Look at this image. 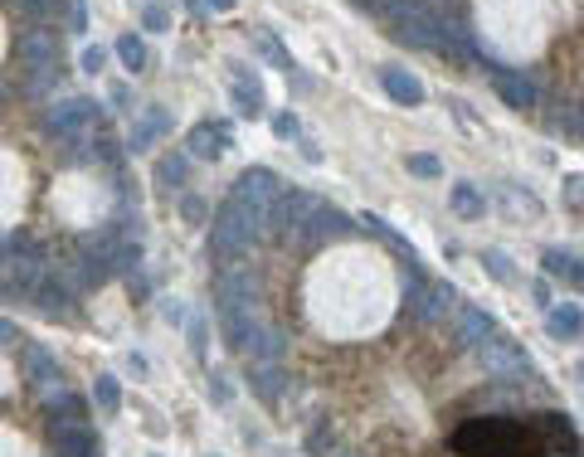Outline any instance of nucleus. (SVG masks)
I'll return each mask as SVG.
<instances>
[{
  "label": "nucleus",
  "instance_id": "nucleus-31",
  "mask_svg": "<svg viewBox=\"0 0 584 457\" xmlns=\"http://www.w3.org/2000/svg\"><path fill=\"white\" fill-rule=\"evenodd\" d=\"M10 5H20L30 20H49L54 10H59V0H10Z\"/></svg>",
  "mask_w": 584,
  "mask_h": 457
},
{
  "label": "nucleus",
  "instance_id": "nucleus-1",
  "mask_svg": "<svg viewBox=\"0 0 584 457\" xmlns=\"http://www.w3.org/2000/svg\"><path fill=\"white\" fill-rule=\"evenodd\" d=\"M444 5H434V0H400V5L384 15L390 25V35L400 39L409 49H438L444 45Z\"/></svg>",
  "mask_w": 584,
  "mask_h": 457
},
{
  "label": "nucleus",
  "instance_id": "nucleus-32",
  "mask_svg": "<svg viewBox=\"0 0 584 457\" xmlns=\"http://www.w3.org/2000/svg\"><path fill=\"white\" fill-rule=\"evenodd\" d=\"M259 49L268 54V59H273L278 68H288V74H292V59H288V54H282V45H278V39L273 35H259Z\"/></svg>",
  "mask_w": 584,
  "mask_h": 457
},
{
  "label": "nucleus",
  "instance_id": "nucleus-29",
  "mask_svg": "<svg viewBox=\"0 0 584 457\" xmlns=\"http://www.w3.org/2000/svg\"><path fill=\"white\" fill-rule=\"evenodd\" d=\"M482 263H487V273H492L497 282H517V273H511V259H507L502 249H487V253H482Z\"/></svg>",
  "mask_w": 584,
  "mask_h": 457
},
{
  "label": "nucleus",
  "instance_id": "nucleus-13",
  "mask_svg": "<svg viewBox=\"0 0 584 457\" xmlns=\"http://www.w3.org/2000/svg\"><path fill=\"white\" fill-rule=\"evenodd\" d=\"M351 214L346 209H336V205H326L322 199V209H317V219H312V228H307V244H326V239H346L351 234Z\"/></svg>",
  "mask_w": 584,
  "mask_h": 457
},
{
  "label": "nucleus",
  "instance_id": "nucleus-35",
  "mask_svg": "<svg viewBox=\"0 0 584 457\" xmlns=\"http://www.w3.org/2000/svg\"><path fill=\"white\" fill-rule=\"evenodd\" d=\"M273 132H278V137H297V117H288V112H282V117H273Z\"/></svg>",
  "mask_w": 584,
  "mask_h": 457
},
{
  "label": "nucleus",
  "instance_id": "nucleus-5",
  "mask_svg": "<svg viewBox=\"0 0 584 457\" xmlns=\"http://www.w3.org/2000/svg\"><path fill=\"white\" fill-rule=\"evenodd\" d=\"M453 302H458V292H453L448 282H424L419 273H409V288H405V307L415 311L419 321H444L448 311H458Z\"/></svg>",
  "mask_w": 584,
  "mask_h": 457
},
{
  "label": "nucleus",
  "instance_id": "nucleus-15",
  "mask_svg": "<svg viewBox=\"0 0 584 457\" xmlns=\"http://www.w3.org/2000/svg\"><path fill=\"white\" fill-rule=\"evenodd\" d=\"M380 83H384V93H390L400 107H419L424 103V83L415 74H405V68H384Z\"/></svg>",
  "mask_w": 584,
  "mask_h": 457
},
{
  "label": "nucleus",
  "instance_id": "nucleus-9",
  "mask_svg": "<svg viewBox=\"0 0 584 457\" xmlns=\"http://www.w3.org/2000/svg\"><path fill=\"white\" fill-rule=\"evenodd\" d=\"M215 297H220V311H253V278L239 273V268H224L215 278Z\"/></svg>",
  "mask_w": 584,
  "mask_h": 457
},
{
  "label": "nucleus",
  "instance_id": "nucleus-3",
  "mask_svg": "<svg viewBox=\"0 0 584 457\" xmlns=\"http://www.w3.org/2000/svg\"><path fill=\"white\" fill-rule=\"evenodd\" d=\"M253 244H259V234H253L244 214H239L230 199H224V209L215 214V228H210V253H215V259H224V263H239Z\"/></svg>",
  "mask_w": 584,
  "mask_h": 457
},
{
  "label": "nucleus",
  "instance_id": "nucleus-16",
  "mask_svg": "<svg viewBox=\"0 0 584 457\" xmlns=\"http://www.w3.org/2000/svg\"><path fill=\"white\" fill-rule=\"evenodd\" d=\"M170 132V112L166 107H147L141 117L132 122V151H147L156 137H166Z\"/></svg>",
  "mask_w": 584,
  "mask_h": 457
},
{
  "label": "nucleus",
  "instance_id": "nucleus-26",
  "mask_svg": "<svg viewBox=\"0 0 584 457\" xmlns=\"http://www.w3.org/2000/svg\"><path fill=\"white\" fill-rule=\"evenodd\" d=\"M118 59L132 68V74H141V68H147V45H141L137 35H122L118 39Z\"/></svg>",
  "mask_w": 584,
  "mask_h": 457
},
{
  "label": "nucleus",
  "instance_id": "nucleus-37",
  "mask_svg": "<svg viewBox=\"0 0 584 457\" xmlns=\"http://www.w3.org/2000/svg\"><path fill=\"white\" fill-rule=\"evenodd\" d=\"M161 311H166V321H185V311H180V302H166Z\"/></svg>",
  "mask_w": 584,
  "mask_h": 457
},
{
  "label": "nucleus",
  "instance_id": "nucleus-23",
  "mask_svg": "<svg viewBox=\"0 0 584 457\" xmlns=\"http://www.w3.org/2000/svg\"><path fill=\"white\" fill-rule=\"evenodd\" d=\"M546 326H550V336H579L584 317H579V307H575V302H560V307H550V311H546Z\"/></svg>",
  "mask_w": 584,
  "mask_h": 457
},
{
  "label": "nucleus",
  "instance_id": "nucleus-19",
  "mask_svg": "<svg viewBox=\"0 0 584 457\" xmlns=\"http://www.w3.org/2000/svg\"><path fill=\"white\" fill-rule=\"evenodd\" d=\"M249 384H253V394H259V399H268V404H278V399H282V384H288V375H282L278 365H253Z\"/></svg>",
  "mask_w": 584,
  "mask_h": 457
},
{
  "label": "nucleus",
  "instance_id": "nucleus-4",
  "mask_svg": "<svg viewBox=\"0 0 584 457\" xmlns=\"http://www.w3.org/2000/svg\"><path fill=\"white\" fill-rule=\"evenodd\" d=\"M477 365L487 370L492 380H521V375H536L531 355H526L511 336H492L477 346Z\"/></svg>",
  "mask_w": 584,
  "mask_h": 457
},
{
  "label": "nucleus",
  "instance_id": "nucleus-22",
  "mask_svg": "<svg viewBox=\"0 0 584 457\" xmlns=\"http://www.w3.org/2000/svg\"><path fill=\"white\" fill-rule=\"evenodd\" d=\"M453 209H458L463 219H482V214H487V195L463 180V185H453Z\"/></svg>",
  "mask_w": 584,
  "mask_h": 457
},
{
  "label": "nucleus",
  "instance_id": "nucleus-36",
  "mask_svg": "<svg viewBox=\"0 0 584 457\" xmlns=\"http://www.w3.org/2000/svg\"><path fill=\"white\" fill-rule=\"evenodd\" d=\"M180 209H185V219H200V214H205V205H200L195 195H185V199H180Z\"/></svg>",
  "mask_w": 584,
  "mask_h": 457
},
{
  "label": "nucleus",
  "instance_id": "nucleus-21",
  "mask_svg": "<svg viewBox=\"0 0 584 457\" xmlns=\"http://www.w3.org/2000/svg\"><path fill=\"white\" fill-rule=\"evenodd\" d=\"M15 282L25 292L39 282V263L35 259H20V253H5V292H15Z\"/></svg>",
  "mask_w": 584,
  "mask_h": 457
},
{
  "label": "nucleus",
  "instance_id": "nucleus-17",
  "mask_svg": "<svg viewBox=\"0 0 584 457\" xmlns=\"http://www.w3.org/2000/svg\"><path fill=\"white\" fill-rule=\"evenodd\" d=\"M49 409H54V428H83V423H88V404H83L78 394H68V390L54 394Z\"/></svg>",
  "mask_w": 584,
  "mask_h": 457
},
{
  "label": "nucleus",
  "instance_id": "nucleus-8",
  "mask_svg": "<svg viewBox=\"0 0 584 457\" xmlns=\"http://www.w3.org/2000/svg\"><path fill=\"white\" fill-rule=\"evenodd\" d=\"M497 336V321H492V311H482V307H458L453 311V340L467 350H477L482 340H492Z\"/></svg>",
  "mask_w": 584,
  "mask_h": 457
},
{
  "label": "nucleus",
  "instance_id": "nucleus-27",
  "mask_svg": "<svg viewBox=\"0 0 584 457\" xmlns=\"http://www.w3.org/2000/svg\"><path fill=\"white\" fill-rule=\"evenodd\" d=\"M405 166H409V176H419V180H438L444 176V161L429 151H415V156H405Z\"/></svg>",
  "mask_w": 584,
  "mask_h": 457
},
{
  "label": "nucleus",
  "instance_id": "nucleus-14",
  "mask_svg": "<svg viewBox=\"0 0 584 457\" xmlns=\"http://www.w3.org/2000/svg\"><path fill=\"white\" fill-rule=\"evenodd\" d=\"M54 452L59 457H97V433L83 428H54Z\"/></svg>",
  "mask_w": 584,
  "mask_h": 457
},
{
  "label": "nucleus",
  "instance_id": "nucleus-7",
  "mask_svg": "<svg viewBox=\"0 0 584 457\" xmlns=\"http://www.w3.org/2000/svg\"><path fill=\"white\" fill-rule=\"evenodd\" d=\"M317 209H322L317 195L288 190V195H282V205H278V228H288V234H297V239H307V228H312V219H317Z\"/></svg>",
  "mask_w": 584,
  "mask_h": 457
},
{
  "label": "nucleus",
  "instance_id": "nucleus-30",
  "mask_svg": "<svg viewBox=\"0 0 584 457\" xmlns=\"http://www.w3.org/2000/svg\"><path fill=\"white\" fill-rule=\"evenodd\" d=\"M560 195H565V205H569V209H584V170H575V176H565Z\"/></svg>",
  "mask_w": 584,
  "mask_h": 457
},
{
  "label": "nucleus",
  "instance_id": "nucleus-34",
  "mask_svg": "<svg viewBox=\"0 0 584 457\" xmlns=\"http://www.w3.org/2000/svg\"><path fill=\"white\" fill-rule=\"evenodd\" d=\"M166 25H170L166 10H161V5H147V30H151V35H166Z\"/></svg>",
  "mask_w": 584,
  "mask_h": 457
},
{
  "label": "nucleus",
  "instance_id": "nucleus-33",
  "mask_svg": "<svg viewBox=\"0 0 584 457\" xmlns=\"http://www.w3.org/2000/svg\"><path fill=\"white\" fill-rule=\"evenodd\" d=\"M103 64H108V49H103V45H88V49H83V74H103Z\"/></svg>",
  "mask_w": 584,
  "mask_h": 457
},
{
  "label": "nucleus",
  "instance_id": "nucleus-39",
  "mask_svg": "<svg viewBox=\"0 0 584 457\" xmlns=\"http://www.w3.org/2000/svg\"><path fill=\"white\" fill-rule=\"evenodd\" d=\"M575 375H579V380H584V361H579V365H575Z\"/></svg>",
  "mask_w": 584,
  "mask_h": 457
},
{
  "label": "nucleus",
  "instance_id": "nucleus-6",
  "mask_svg": "<svg viewBox=\"0 0 584 457\" xmlns=\"http://www.w3.org/2000/svg\"><path fill=\"white\" fill-rule=\"evenodd\" d=\"M93 117H97V103H93V97H64V103L45 107V132L68 141V137H78Z\"/></svg>",
  "mask_w": 584,
  "mask_h": 457
},
{
  "label": "nucleus",
  "instance_id": "nucleus-11",
  "mask_svg": "<svg viewBox=\"0 0 584 457\" xmlns=\"http://www.w3.org/2000/svg\"><path fill=\"white\" fill-rule=\"evenodd\" d=\"M492 88L502 93V103L517 107V112L536 107V83L526 74H517V68H492Z\"/></svg>",
  "mask_w": 584,
  "mask_h": 457
},
{
  "label": "nucleus",
  "instance_id": "nucleus-24",
  "mask_svg": "<svg viewBox=\"0 0 584 457\" xmlns=\"http://www.w3.org/2000/svg\"><path fill=\"white\" fill-rule=\"evenodd\" d=\"M253 355H259L263 365H278V355H282V331H273V326H259V336H253Z\"/></svg>",
  "mask_w": 584,
  "mask_h": 457
},
{
  "label": "nucleus",
  "instance_id": "nucleus-20",
  "mask_svg": "<svg viewBox=\"0 0 584 457\" xmlns=\"http://www.w3.org/2000/svg\"><path fill=\"white\" fill-rule=\"evenodd\" d=\"M185 170H190V156L166 151L161 161H156V185H161V190H176V185H185Z\"/></svg>",
  "mask_w": 584,
  "mask_h": 457
},
{
  "label": "nucleus",
  "instance_id": "nucleus-38",
  "mask_svg": "<svg viewBox=\"0 0 584 457\" xmlns=\"http://www.w3.org/2000/svg\"><path fill=\"white\" fill-rule=\"evenodd\" d=\"M210 10H234V0H205Z\"/></svg>",
  "mask_w": 584,
  "mask_h": 457
},
{
  "label": "nucleus",
  "instance_id": "nucleus-12",
  "mask_svg": "<svg viewBox=\"0 0 584 457\" xmlns=\"http://www.w3.org/2000/svg\"><path fill=\"white\" fill-rule=\"evenodd\" d=\"M185 147H190V156H200V161H220V156L230 151V132L215 122H200V127H190Z\"/></svg>",
  "mask_w": 584,
  "mask_h": 457
},
{
  "label": "nucleus",
  "instance_id": "nucleus-18",
  "mask_svg": "<svg viewBox=\"0 0 584 457\" xmlns=\"http://www.w3.org/2000/svg\"><path fill=\"white\" fill-rule=\"evenodd\" d=\"M497 195H502V205L511 219H536L540 214V199L531 190H521V185H497Z\"/></svg>",
  "mask_w": 584,
  "mask_h": 457
},
{
  "label": "nucleus",
  "instance_id": "nucleus-28",
  "mask_svg": "<svg viewBox=\"0 0 584 457\" xmlns=\"http://www.w3.org/2000/svg\"><path fill=\"white\" fill-rule=\"evenodd\" d=\"M39 311H45V317H68V288L49 282V288L39 292Z\"/></svg>",
  "mask_w": 584,
  "mask_h": 457
},
{
  "label": "nucleus",
  "instance_id": "nucleus-25",
  "mask_svg": "<svg viewBox=\"0 0 584 457\" xmlns=\"http://www.w3.org/2000/svg\"><path fill=\"white\" fill-rule=\"evenodd\" d=\"M93 399H97V409H103V413H118V409H122L118 375H97V384H93Z\"/></svg>",
  "mask_w": 584,
  "mask_h": 457
},
{
  "label": "nucleus",
  "instance_id": "nucleus-10",
  "mask_svg": "<svg viewBox=\"0 0 584 457\" xmlns=\"http://www.w3.org/2000/svg\"><path fill=\"white\" fill-rule=\"evenodd\" d=\"M20 370H25V380L39 384V390H49V394H59L64 384H59V361L45 350V346H25L20 350Z\"/></svg>",
  "mask_w": 584,
  "mask_h": 457
},
{
  "label": "nucleus",
  "instance_id": "nucleus-2",
  "mask_svg": "<svg viewBox=\"0 0 584 457\" xmlns=\"http://www.w3.org/2000/svg\"><path fill=\"white\" fill-rule=\"evenodd\" d=\"M15 59L30 74V93H45L54 78H59V35L45 30V25H30L15 39Z\"/></svg>",
  "mask_w": 584,
  "mask_h": 457
}]
</instances>
